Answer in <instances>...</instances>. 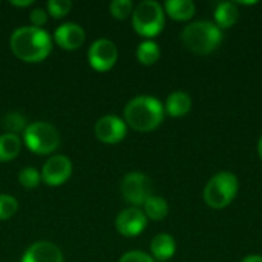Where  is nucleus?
Returning <instances> with one entry per match:
<instances>
[{"instance_id": "nucleus-1", "label": "nucleus", "mask_w": 262, "mask_h": 262, "mask_svg": "<svg viewBox=\"0 0 262 262\" xmlns=\"http://www.w3.org/2000/svg\"><path fill=\"white\" fill-rule=\"evenodd\" d=\"M9 48L21 61L40 63L51 54L52 38L43 28L23 26L11 34Z\"/></svg>"}, {"instance_id": "nucleus-2", "label": "nucleus", "mask_w": 262, "mask_h": 262, "mask_svg": "<svg viewBox=\"0 0 262 262\" xmlns=\"http://www.w3.org/2000/svg\"><path fill=\"white\" fill-rule=\"evenodd\" d=\"M164 118L161 101L150 95H138L124 107V123L138 132H150L157 129Z\"/></svg>"}, {"instance_id": "nucleus-3", "label": "nucleus", "mask_w": 262, "mask_h": 262, "mask_svg": "<svg viewBox=\"0 0 262 262\" xmlns=\"http://www.w3.org/2000/svg\"><path fill=\"white\" fill-rule=\"evenodd\" d=\"M181 40L184 46L192 52L206 55L213 52L220 46L223 40V32L220 26L212 21H195L184 28Z\"/></svg>"}, {"instance_id": "nucleus-4", "label": "nucleus", "mask_w": 262, "mask_h": 262, "mask_svg": "<svg viewBox=\"0 0 262 262\" xmlns=\"http://www.w3.org/2000/svg\"><path fill=\"white\" fill-rule=\"evenodd\" d=\"M132 26L141 37H155L164 28V9L158 2L144 0L132 12Z\"/></svg>"}, {"instance_id": "nucleus-5", "label": "nucleus", "mask_w": 262, "mask_h": 262, "mask_svg": "<svg viewBox=\"0 0 262 262\" xmlns=\"http://www.w3.org/2000/svg\"><path fill=\"white\" fill-rule=\"evenodd\" d=\"M26 147L38 155H49L60 146V134L51 123L35 121L28 124L23 132Z\"/></svg>"}, {"instance_id": "nucleus-6", "label": "nucleus", "mask_w": 262, "mask_h": 262, "mask_svg": "<svg viewBox=\"0 0 262 262\" xmlns=\"http://www.w3.org/2000/svg\"><path fill=\"white\" fill-rule=\"evenodd\" d=\"M238 193V178L230 172L216 173L204 189V201L213 209H224Z\"/></svg>"}, {"instance_id": "nucleus-7", "label": "nucleus", "mask_w": 262, "mask_h": 262, "mask_svg": "<svg viewBox=\"0 0 262 262\" xmlns=\"http://www.w3.org/2000/svg\"><path fill=\"white\" fill-rule=\"evenodd\" d=\"M121 195L134 207L143 206L152 196V183L141 172H130L121 181Z\"/></svg>"}, {"instance_id": "nucleus-8", "label": "nucleus", "mask_w": 262, "mask_h": 262, "mask_svg": "<svg viewBox=\"0 0 262 262\" xmlns=\"http://www.w3.org/2000/svg\"><path fill=\"white\" fill-rule=\"evenodd\" d=\"M118 60V49L114 41L107 38L95 40L88 51V61L91 68L97 72L111 71Z\"/></svg>"}, {"instance_id": "nucleus-9", "label": "nucleus", "mask_w": 262, "mask_h": 262, "mask_svg": "<svg viewBox=\"0 0 262 262\" xmlns=\"http://www.w3.org/2000/svg\"><path fill=\"white\" fill-rule=\"evenodd\" d=\"M41 181L51 187L64 184L72 175V163L66 155L51 157L41 169Z\"/></svg>"}, {"instance_id": "nucleus-10", "label": "nucleus", "mask_w": 262, "mask_h": 262, "mask_svg": "<svg viewBox=\"0 0 262 262\" xmlns=\"http://www.w3.org/2000/svg\"><path fill=\"white\" fill-rule=\"evenodd\" d=\"M94 132L101 143L117 144L126 137L127 124L117 115H104L95 123Z\"/></svg>"}, {"instance_id": "nucleus-11", "label": "nucleus", "mask_w": 262, "mask_h": 262, "mask_svg": "<svg viewBox=\"0 0 262 262\" xmlns=\"http://www.w3.org/2000/svg\"><path fill=\"white\" fill-rule=\"evenodd\" d=\"M147 226V216L138 207H129L118 213L115 220L117 232L123 236L134 238L138 236Z\"/></svg>"}, {"instance_id": "nucleus-12", "label": "nucleus", "mask_w": 262, "mask_h": 262, "mask_svg": "<svg viewBox=\"0 0 262 262\" xmlns=\"http://www.w3.org/2000/svg\"><path fill=\"white\" fill-rule=\"evenodd\" d=\"M54 40L55 43L64 49V51H75L78 48H81V45L86 40V32L84 29L78 25V23H63L60 25L55 32H54Z\"/></svg>"}, {"instance_id": "nucleus-13", "label": "nucleus", "mask_w": 262, "mask_h": 262, "mask_svg": "<svg viewBox=\"0 0 262 262\" xmlns=\"http://www.w3.org/2000/svg\"><path fill=\"white\" fill-rule=\"evenodd\" d=\"M21 262H64L61 250L49 241L31 244L21 256Z\"/></svg>"}, {"instance_id": "nucleus-14", "label": "nucleus", "mask_w": 262, "mask_h": 262, "mask_svg": "<svg viewBox=\"0 0 262 262\" xmlns=\"http://www.w3.org/2000/svg\"><path fill=\"white\" fill-rule=\"evenodd\" d=\"M150 252L157 261H167L175 255V239L167 233H160L152 239Z\"/></svg>"}, {"instance_id": "nucleus-15", "label": "nucleus", "mask_w": 262, "mask_h": 262, "mask_svg": "<svg viewBox=\"0 0 262 262\" xmlns=\"http://www.w3.org/2000/svg\"><path fill=\"white\" fill-rule=\"evenodd\" d=\"M192 107V100L186 92L177 91L169 95L166 101V111L172 117H183L186 115Z\"/></svg>"}, {"instance_id": "nucleus-16", "label": "nucleus", "mask_w": 262, "mask_h": 262, "mask_svg": "<svg viewBox=\"0 0 262 262\" xmlns=\"http://www.w3.org/2000/svg\"><path fill=\"white\" fill-rule=\"evenodd\" d=\"M21 149V140L14 134L0 135V163H8L17 158Z\"/></svg>"}, {"instance_id": "nucleus-17", "label": "nucleus", "mask_w": 262, "mask_h": 262, "mask_svg": "<svg viewBox=\"0 0 262 262\" xmlns=\"http://www.w3.org/2000/svg\"><path fill=\"white\" fill-rule=\"evenodd\" d=\"M166 12L175 20H189L195 14V3L190 0H167L164 3Z\"/></svg>"}, {"instance_id": "nucleus-18", "label": "nucleus", "mask_w": 262, "mask_h": 262, "mask_svg": "<svg viewBox=\"0 0 262 262\" xmlns=\"http://www.w3.org/2000/svg\"><path fill=\"white\" fill-rule=\"evenodd\" d=\"M239 17L238 8L232 2H223L215 8V18L221 28H230L236 23Z\"/></svg>"}, {"instance_id": "nucleus-19", "label": "nucleus", "mask_w": 262, "mask_h": 262, "mask_svg": "<svg viewBox=\"0 0 262 262\" xmlns=\"http://www.w3.org/2000/svg\"><path fill=\"white\" fill-rule=\"evenodd\" d=\"M143 206H144V215L152 221H161L169 213V206L166 200H163L161 196L152 195Z\"/></svg>"}, {"instance_id": "nucleus-20", "label": "nucleus", "mask_w": 262, "mask_h": 262, "mask_svg": "<svg viewBox=\"0 0 262 262\" xmlns=\"http://www.w3.org/2000/svg\"><path fill=\"white\" fill-rule=\"evenodd\" d=\"M137 58L141 64H146V66L157 63L160 58V46L152 40H146L140 43L137 49Z\"/></svg>"}, {"instance_id": "nucleus-21", "label": "nucleus", "mask_w": 262, "mask_h": 262, "mask_svg": "<svg viewBox=\"0 0 262 262\" xmlns=\"http://www.w3.org/2000/svg\"><path fill=\"white\" fill-rule=\"evenodd\" d=\"M2 127L6 130L5 134L18 135L20 132H25L28 124H26V120L23 115H20L17 112H9L2 118Z\"/></svg>"}, {"instance_id": "nucleus-22", "label": "nucleus", "mask_w": 262, "mask_h": 262, "mask_svg": "<svg viewBox=\"0 0 262 262\" xmlns=\"http://www.w3.org/2000/svg\"><path fill=\"white\" fill-rule=\"evenodd\" d=\"M41 181V173L35 167H23L18 172V183L25 189H35Z\"/></svg>"}, {"instance_id": "nucleus-23", "label": "nucleus", "mask_w": 262, "mask_h": 262, "mask_svg": "<svg viewBox=\"0 0 262 262\" xmlns=\"http://www.w3.org/2000/svg\"><path fill=\"white\" fill-rule=\"evenodd\" d=\"M18 210V203L8 193H0V221L12 218Z\"/></svg>"}, {"instance_id": "nucleus-24", "label": "nucleus", "mask_w": 262, "mask_h": 262, "mask_svg": "<svg viewBox=\"0 0 262 262\" xmlns=\"http://www.w3.org/2000/svg\"><path fill=\"white\" fill-rule=\"evenodd\" d=\"M109 11H111L112 17H115L117 20H124L129 15H132L134 3L130 0H114L109 5Z\"/></svg>"}, {"instance_id": "nucleus-25", "label": "nucleus", "mask_w": 262, "mask_h": 262, "mask_svg": "<svg viewBox=\"0 0 262 262\" xmlns=\"http://www.w3.org/2000/svg\"><path fill=\"white\" fill-rule=\"evenodd\" d=\"M48 8V14L52 18H63L64 15L69 14L71 8H72V2L69 0H49L46 3Z\"/></svg>"}, {"instance_id": "nucleus-26", "label": "nucleus", "mask_w": 262, "mask_h": 262, "mask_svg": "<svg viewBox=\"0 0 262 262\" xmlns=\"http://www.w3.org/2000/svg\"><path fill=\"white\" fill-rule=\"evenodd\" d=\"M118 262H155V259L152 256H149L147 253H144V252L134 250V252L124 253Z\"/></svg>"}, {"instance_id": "nucleus-27", "label": "nucleus", "mask_w": 262, "mask_h": 262, "mask_svg": "<svg viewBox=\"0 0 262 262\" xmlns=\"http://www.w3.org/2000/svg\"><path fill=\"white\" fill-rule=\"evenodd\" d=\"M29 20L34 28H41L48 21V11H45L43 8H34L29 14Z\"/></svg>"}, {"instance_id": "nucleus-28", "label": "nucleus", "mask_w": 262, "mask_h": 262, "mask_svg": "<svg viewBox=\"0 0 262 262\" xmlns=\"http://www.w3.org/2000/svg\"><path fill=\"white\" fill-rule=\"evenodd\" d=\"M11 5L12 6H17V8H26V6L34 5V2L32 0H26V2H14V0H11Z\"/></svg>"}, {"instance_id": "nucleus-29", "label": "nucleus", "mask_w": 262, "mask_h": 262, "mask_svg": "<svg viewBox=\"0 0 262 262\" xmlns=\"http://www.w3.org/2000/svg\"><path fill=\"white\" fill-rule=\"evenodd\" d=\"M243 262H262V256H259V255H250V256L244 258Z\"/></svg>"}, {"instance_id": "nucleus-30", "label": "nucleus", "mask_w": 262, "mask_h": 262, "mask_svg": "<svg viewBox=\"0 0 262 262\" xmlns=\"http://www.w3.org/2000/svg\"><path fill=\"white\" fill-rule=\"evenodd\" d=\"M258 152H259V157H261L262 160V137L261 140H259V143H258Z\"/></svg>"}]
</instances>
